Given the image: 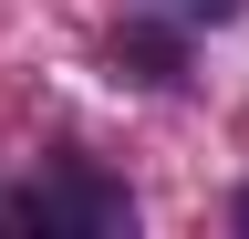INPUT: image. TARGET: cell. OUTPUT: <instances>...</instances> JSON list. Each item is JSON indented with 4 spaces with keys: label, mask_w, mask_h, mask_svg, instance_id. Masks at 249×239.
<instances>
[{
    "label": "cell",
    "mask_w": 249,
    "mask_h": 239,
    "mask_svg": "<svg viewBox=\"0 0 249 239\" xmlns=\"http://www.w3.org/2000/svg\"><path fill=\"white\" fill-rule=\"evenodd\" d=\"M31 219H83V229H135V208H124L114 187H62V198H42Z\"/></svg>",
    "instance_id": "cell-1"
},
{
    "label": "cell",
    "mask_w": 249,
    "mask_h": 239,
    "mask_svg": "<svg viewBox=\"0 0 249 239\" xmlns=\"http://www.w3.org/2000/svg\"><path fill=\"white\" fill-rule=\"evenodd\" d=\"M124 63H135L145 83H166L177 73V32H145V21H135V32H124Z\"/></svg>",
    "instance_id": "cell-2"
},
{
    "label": "cell",
    "mask_w": 249,
    "mask_h": 239,
    "mask_svg": "<svg viewBox=\"0 0 249 239\" xmlns=\"http://www.w3.org/2000/svg\"><path fill=\"white\" fill-rule=\"evenodd\" d=\"M135 11H177V21H239L249 0H135Z\"/></svg>",
    "instance_id": "cell-3"
}]
</instances>
